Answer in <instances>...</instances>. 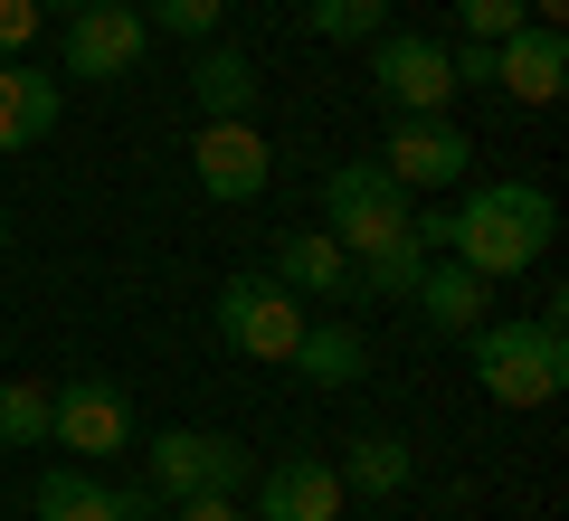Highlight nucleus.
Returning a JSON list of instances; mask_svg holds the SVG:
<instances>
[{"instance_id":"f257e3e1","label":"nucleus","mask_w":569,"mask_h":521,"mask_svg":"<svg viewBox=\"0 0 569 521\" xmlns=\"http://www.w3.org/2000/svg\"><path fill=\"white\" fill-rule=\"evenodd\" d=\"M550 238H560V200H550L541 181H475L466 200L447 209V257L475 265L485 284L531 275V265L550 257Z\"/></svg>"},{"instance_id":"f03ea898","label":"nucleus","mask_w":569,"mask_h":521,"mask_svg":"<svg viewBox=\"0 0 569 521\" xmlns=\"http://www.w3.org/2000/svg\"><path fill=\"white\" fill-rule=\"evenodd\" d=\"M466 351H475V380H485L493 408H550L569 380V322H541V313H522V322L485 313L466 332Z\"/></svg>"},{"instance_id":"7ed1b4c3","label":"nucleus","mask_w":569,"mask_h":521,"mask_svg":"<svg viewBox=\"0 0 569 521\" xmlns=\"http://www.w3.org/2000/svg\"><path fill=\"white\" fill-rule=\"evenodd\" d=\"M209 322H219V341L238 361H295V341H305V303L284 294L276 275H228Z\"/></svg>"},{"instance_id":"20e7f679","label":"nucleus","mask_w":569,"mask_h":521,"mask_svg":"<svg viewBox=\"0 0 569 521\" xmlns=\"http://www.w3.org/2000/svg\"><path fill=\"white\" fill-rule=\"evenodd\" d=\"M408 219H418V209H408V190L389 181L380 161H342V171L323 181V238H342L351 257L389 247V238H399Z\"/></svg>"},{"instance_id":"39448f33","label":"nucleus","mask_w":569,"mask_h":521,"mask_svg":"<svg viewBox=\"0 0 569 521\" xmlns=\"http://www.w3.org/2000/svg\"><path fill=\"white\" fill-rule=\"evenodd\" d=\"M190 181H200L209 200L247 209L266 181H276V152H266V133L247 114H200V133H190Z\"/></svg>"},{"instance_id":"423d86ee","label":"nucleus","mask_w":569,"mask_h":521,"mask_svg":"<svg viewBox=\"0 0 569 521\" xmlns=\"http://www.w3.org/2000/svg\"><path fill=\"white\" fill-rule=\"evenodd\" d=\"M247 474H257V455H247L238 437H209V427H162V437H152V493H171V502L238 493Z\"/></svg>"},{"instance_id":"0eeeda50","label":"nucleus","mask_w":569,"mask_h":521,"mask_svg":"<svg viewBox=\"0 0 569 521\" xmlns=\"http://www.w3.org/2000/svg\"><path fill=\"white\" fill-rule=\"evenodd\" d=\"M67 77H133L142 48H152V20H142V0H86L67 10Z\"/></svg>"},{"instance_id":"6e6552de","label":"nucleus","mask_w":569,"mask_h":521,"mask_svg":"<svg viewBox=\"0 0 569 521\" xmlns=\"http://www.w3.org/2000/svg\"><path fill=\"white\" fill-rule=\"evenodd\" d=\"M380 171L399 190H456L475 171V142L456 133L447 114H399V123H389V142H380Z\"/></svg>"},{"instance_id":"1a4fd4ad","label":"nucleus","mask_w":569,"mask_h":521,"mask_svg":"<svg viewBox=\"0 0 569 521\" xmlns=\"http://www.w3.org/2000/svg\"><path fill=\"white\" fill-rule=\"evenodd\" d=\"M370 77H380L389 114H447V96H456L447 48H437V39H408V29H380V39H370Z\"/></svg>"},{"instance_id":"9d476101","label":"nucleus","mask_w":569,"mask_h":521,"mask_svg":"<svg viewBox=\"0 0 569 521\" xmlns=\"http://www.w3.org/2000/svg\"><path fill=\"white\" fill-rule=\"evenodd\" d=\"M48 408H58L48 445H67V455H133V399L114 380H67V389H48Z\"/></svg>"},{"instance_id":"9b49d317","label":"nucleus","mask_w":569,"mask_h":521,"mask_svg":"<svg viewBox=\"0 0 569 521\" xmlns=\"http://www.w3.org/2000/svg\"><path fill=\"white\" fill-rule=\"evenodd\" d=\"M493 86H503L512 104H560L569 96V29L522 20L512 39H493Z\"/></svg>"},{"instance_id":"f8f14e48","label":"nucleus","mask_w":569,"mask_h":521,"mask_svg":"<svg viewBox=\"0 0 569 521\" xmlns=\"http://www.w3.org/2000/svg\"><path fill=\"white\" fill-rule=\"evenodd\" d=\"M247 483H257V521H342V474L323 455H284Z\"/></svg>"},{"instance_id":"ddd939ff","label":"nucleus","mask_w":569,"mask_h":521,"mask_svg":"<svg viewBox=\"0 0 569 521\" xmlns=\"http://www.w3.org/2000/svg\"><path fill=\"white\" fill-rule=\"evenodd\" d=\"M276 284L284 294H313V303H361V265H351V247L323 238V228H305V238L276 247Z\"/></svg>"},{"instance_id":"4468645a","label":"nucleus","mask_w":569,"mask_h":521,"mask_svg":"<svg viewBox=\"0 0 569 521\" xmlns=\"http://www.w3.org/2000/svg\"><path fill=\"white\" fill-rule=\"evenodd\" d=\"M48 133H58V77L29 58H0V152H29Z\"/></svg>"},{"instance_id":"2eb2a0df","label":"nucleus","mask_w":569,"mask_h":521,"mask_svg":"<svg viewBox=\"0 0 569 521\" xmlns=\"http://www.w3.org/2000/svg\"><path fill=\"white\" fill-rule=\"evenodd\" d=\"M408 303H418V322H427V332H456V341H466L475 332V322H485V303H493V284L485 275H475V265H427V275H418V294H408Z\"/></svg>"},{"instance_id":"dca6fc26","label":"nucleus","mask_w":569,"mask_h":521,"mask_svg":"<svg viewBox=\"0 0 569 521\" xmlns=\"http://www.w3.org/2000/svg\"><path fill=\"white\" fill-rule=\"evenodd\" d=\"M295 380H313V389H351L370 370V341H361V322H305V341H295Z\"/></svg>"},{"instance_id":"f3484780","label":"nucleus","mask_w":569,"mask_h":521,"mask_svg":"<svg viewBox=\"0 0 569 521\" xmlns=\"http://www.w3.org/2000/svg\"><path fill=\"white\" fill-rule=\"evenodd\" d=\"M190 104H200V114H247V104H257V58L200 39V58H190Z\"/></svg>"},{"instance_id":"a211bd4d","label":"nucleus","mask_w":569,"mask_h":521,"mask_svg":"<svg viewBox=\"0 0 569 521\" xmlns=\"http://www.w3.org/2000/svg\"><path fill=\"white\" fill-rule=\"evenodd\" d=\"M29 512L39 521H123V502H114V483H96L86 464H58V474H39Z\"/></svg>"},{"instance_id":"6ab92c4d","label":"nucleus","mask_w":569,"mask_h":521,"mask_svg":"<svg viewBox=\"0 0 569 521\" xmlns=\"http://www.w3.org/2000/svg\"><path fill=\"white\" fill-rule=\"evenodd\" d=\"M332 474H342V493H370V502H380V493H408V474H418V455H408L399 437H351Z\"/></svg>"},{"instance_id":"aec40b11","label":"nucleus","mask_w":569,"mask_h":521,"mask_svg":"<svg viewBox=\"0 0 569 521\" xmlns=\"http://www.w3.org/2000/svg\"><path fill=\"white\" fill-rule=\"evenodd\" d=\"M351 265H361V294H418V275H427V265H437V247H427L418 238V228H399V238H389V247H370V257H351Z\"/></svg>"},{"instance_id":"412c9836","label":"nucleus","mask_w":569,"mask_h":521,"mask_svg":"<svg viewBox=\"0 0 569 521\" xmlns=\"http://www.w3.org/2000/svg\"><path fill=\"white\" fill-rule=\"evenodd\" d=\"M305 29L332 39V48H361V39L389 29V0H305Z\"/></svg>"},{"instance_id":"4be33fe9","label":"nucleus","mask_w":569,"mask_h":521,"mask_svg":"<svg viewBox=\"0 0 569 521\" xmlns=\"http://www.w3.org/2000/svg\"><path fill=\"white\" fill-rule=\"evenodd\" d=\"M58 408H48L39 380H0V445H48Z\"/></svg>"},{"instance_id":"5701e85b","label":"nucleus","mask_w":569,"mask_h":521,"mask_svg":"<svg viewBox=\"0 0 569 521\" xmlns=\"http://www.w3.org/2000/svg\"><path fill=\"white\" fill-rule=\"evenodd\" d=\"M219 10H228V0H142V20L171 29V39H209V29H219Z\"/></svg>"},{"instance_id":"b1692460","label":"nucleus","mask_w":569,"mask_h":521,"mask_svg":"<svg viewBox=\"0 0 569 521\" xmlns=\"http://www.w3.org/2000/svg\"><path fill=\"white\" fill-rule=\"evenodd\" d=\"M522 20H531L522 0H456V29H466V39H512Z\"/></svg>"},{"instance_id":"393cba45","label":"nucleus","mask_w":569,"mask_h":521,"mask_svg":"<svg viewBox=\"0 0 569 521\" xmlns=\"http://www.w3.org/2000/svg\"><path fill=\"white\" fill-rule=\"evenodd\" d=\"M39 0H0V58H29V39H39Z\"/></svg>"},{"instance_id":"a878e982","label":"nucleus","mask_w":569,"mask_h":521,"mask_svg":"<svg viewBox=\"0 0 569 521\" xmlns=\"http://www.w3.org/2000/svg\"><path fill=\"white\" fill-rule=\"evenodd\" d=\"M171 521H247V512H238V502H228V493H190V502H181V512H171Z\"/></svg>"},{"instance_id":"bb28decb","label":"nucleus","mask_w":569,"mask_h":521,"mask_svg":"<svg viewBox=\"0 0 569 521\" xmlns=\"http://www.w3.org/2000/svg\"><path fill=\"white\" fill-rule=\"evenodd\" d=\"M531 20H550V29H569V0H522Z\"/></svg>"},{"instance_id":"cd10ccee","label":"nucleus","mask_w":569,"mask_h":521,"mask_svg":"<svg viewBox=\"0 0 569 521\" xmlns=\"http://www.w3.org/2000/svg\"><path fill=\"white\" fill-rule=\"evenodd\" d=\"M39 10H58V20H67V10H86V0H39Z\"/></svg>"},{"instance_id":"c85d7f7f","label":"nucleus","mask_w":569,"mask_h":521,"mask_svg":"<svg viewBox=\"0 0 569 521\" xmlns=\"http://www.w3.org/2000/svg\"><path fill=\"white\" fill-rule=\"evenodd\" d=\"M0 247H10V209H0Z\"/></svg>"}]
</instances>
